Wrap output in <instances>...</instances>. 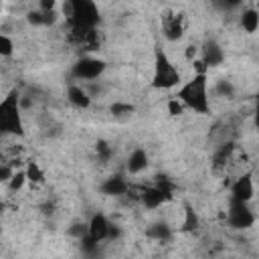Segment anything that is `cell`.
<instances>
[{
    "instance_id": "cell-1",
    "label": "cell",
    "mask_w": 259,
    "mask_h": 259,
    "mask_svg": "<svg viewBox=\"0 0 259 259\" xmlns=\"http://www.w3.org/2000/svg\"><path fill=\"white\" fill-rule=\"evenodd\" d=\"M63 12L69 22V32L97 28V24L101 20L99 8L93 0H65Z\"/></svg>"
},
{
    "instance_id": "cell-2",
    "label": "cell",
    "mask_w": 259,
    "mask_h": 259,
    "mask_svg": "<svg viewBox=\"0 0 259 259\" xmlns=\"http://www.w3.org/2000/svg\"><path fill=\"white\" fill-rule=\"evenodd\" d=\"M176 97L192 111L202 115L208 113L210 107H208V93H206V73H194V77L178 89Z\"/></svg>"
},
{
    "instance_id": "cell-3",
    "label": "cell",
    "mask_w": 259,
    "mask_h": 259,
    "mask_svg": "<svg viewBox=\"0 0 259 259\" xmlns=\"http://www.w3.org/2000/svg\"><path fill=\"white\" fill-rule=\"evenodd\" d=\"M20 93L18 89H12L0 103V130L4 134H14V136H24V125L20 117Z\"/></svg>"
},
{
    "instance_id": "cell-4",
    "label": "cell",
    "mask_w": 259,
    "mask_h": 259,
    "mask_svg": "<svg viewBox=\"0 0 259 259\" xmlns=\"http://www.w3.org/2000/svg\"><path fill=\"white\" fill-rule=\"evenodd\" d=\"M180 83V73L168 59V55L156 47L154 51V77H152V87L154 89H172Z\"/></svg>"
},
{
    "instance_id": "cell-5",
    "label": "cell",
    "mask_w": 259,
    "mask_h": 259,
    "mask_svg": "<svg viewBox=\"0 0 259 259\" xmlns=\"http://www.w3.org/2000/svg\"><path fill=\"white\" fill-rule=\"evenodd\" d=\"M105 61L95 59V57H81L73 67H71V77L79 81H93L99 79L105 71Z\"/></svg>"
},
{
    "instance_id": "cell-6",
    "label": "cell",
    "mask_w": 259,
    "mask_h": 259,
    "mask_svg": "<svg viewBox=\"0 0 259 259\" xmlns=\"http://www.w3.org/2000/svg\"><path fill=\"white\" fill-rule=\"evenodd\" d=\"M227 223H229L233 229L243 231V229L253 227L255 214H253V210L247 206V202H241V200L231 198V202H229V212H227Z\"/></svg>"
},
{
    "instance_id": "cell-7",
    "label": "cell",
    "mask_w": 259,
    "mask_h": 259,
    "mask_svg": "<svg viewBox=\"0 0 259 259\" xmlns=\"http://www.w3.org/2000/svg\"><path fill=\"white\" fill-rule=\"evenodd\" d=\"M186 24H184V14L180 12H166L162 16V32L166 36V40L176 42L184 36Z\"/></svg>"
},
{
    "instance_id": "cell-8",
    "label": "cell",
    "mask_w": 259,
    "mask_h": 259,
    "mask_svg": "<svg viewBox=\"0 0 259 259\" xmlns=\"http://www.w3.org/2000/svg\"><path fill=\"white\" fill-rule=\"evenodd\" d=\"M255 194V188H253V174L251 172H245L241 174L233 184H231V198L235 200H241V202H249Z\"/></svg>"
},
{
    "instance_id": "cell-9",
    "label": "cell",
    "mask_w": 259,
    "mask_h": 259,
    "mask_svg": "<svg viewBox=\"0 0 259 259\" xmlns=\"http://www.w3.org/2000/svg\"><path fill=\"white\" fill-rule=\"evenodd\" d=\"M202 61H204V65L210 69V67H219V65H223V61H225V53H223V49H221V45L214 40V38H206L204 40V45H202Z\"/></svg>"
},
{
    "instance_id": "cell-10",
    "label": "cell",
    "mask_w": 259,
    "mask_h": 259,
    "mask_svg": "<svg viewBox=\"0 0 259 259\" xmlns=\"http://www.w3.org/2000/svg\"><path fill=\"white\" fill-rule=\"evenodd\" d=\"M99 192L105 194V196H123V194L130 192V184H127V180L123 176L115 174V176H109V178H105L101 182Z\"/></svg>"
},
{
    "instance_id": "cell-11",
    "label": "cell",
    "mask_w": 259,
    "mask_h": 259,
    "mask_svg": "<svg viewBox=\"0 0 259 259\" xmlns=\"http://www.w3.org/2000/svg\"><path fill=\"white\" fill-rule=\"evenodd\" d=\"M87 225H89V237H91L93 241L101 243V241L107 239L109 221H107V217H105L103 212H95V214H91V219H89Z\"/></svg>"
},
{
    "instance_id": "cell-12",
    "label": "cell",
    "mask_w": 259,
    "mask_h": 259,
    "mask_svg": "<svg viewBox=\"0 0 259 259\" xmlns=\"http://www.w3.org/2000/svg\"><path fill=\"white\" fill-rule=\"evenodd\" d=\"M138 200H140L146 208L154 210V208H158L162 202H166V196L162 194V190H160L156 184H152V186H144V188L140 190Z\"/></svg>"
},
{
    "instance_id": "cell-13",
    "label": "cell",
    "mask_w": 259,
    "mask_h": 259,
    "mask_svg": "<svg viewBox=\"0 0 259 259\" xmlns=\"http://www.w3.org/2000/svg\"><path fill=\"white\" fill-rule=\"evenodd\" d=\"M67 99L77 109H87L91 105V95L87 93V89H83L81 85H75V83L67 87Z\"/></svg>"
},
{
    "instance_id": "cell-14",
    "label": "cell",
    "mask_w": 259,
    "mask_h": 259,
    "mask_svg": "<svg viewBox=\"0 0 259 259\" xmlns=\"http://www.w3.org/2000/svg\"><path fill=\"white\" fill-rule=\"evenodd\" d=\"M125 168L130 174H140L142 170L148 168V154L144 148H136L132 150V154L127 156V162H125Z\"/></svg>"
},
{
    "instance_id": "cell-15",
    "label": "cell",
    "mask_w": 259,
    "mask_h": 259,
    "mask_svg": "<svg viewBox=\"0 0 259 259\" xmlns=\"http://www.w3.org/2000/svg\"><path fill=\"white\" fill-rule=\"evenodd\" d=\"M146 237L152 239V241H160V243H168L172 239V229L162 223V221H156L152 223L148 229H146Z\"/></svg>"
},
{
    "instance_id": "cell-16",
    "label": "cell",
    "mask_w": 259,
    "mask_h": 259,
    "mask_svg": "<svg viewBox=\"0 0 259 259\" xmlns=\"http://www.w3.org/2000/svg\"><path fill=\"white\" fill-rule=\"evenodd\" d=\"M75 47H79L81 51H87V53H93V51H99V47H101V36H99V30L97 28H91V30H87L77 42H75Z\"/></svg>"
},
{
    "instance_id": "cell-17",
    "label": "cell",
    "mask_w": 259,
    "mask_h": 259,
    "mask_svg": "<svg viewBox=\"0 0 259 259\" xmlns=\"http://www.w3.org/2000/svg\"><path fill=\"white\" fill-rule=\"evenodd\" d=\"M198 227H200V219H198L196 210L192 208L190 202H184V221H182L180 231L182 233H194Z\"/></svg>"
},
{
    "instance_id": "cell-18",
    "label": "cell",
    "mask_w": 259,
    "mask_h": 259,
    "mask_svg": "<svg viewBox=\"0 0 259 259\" xmlns=\"http://www.w3.org/2000/svg\"><path fill=\"white\" fill-rule=\"evenodd\" d=\"M241 26H243L245 32L253 34V32L259 28V10H257V8H247V10H243V14H241Z\"/></svg>"
},
{
    "instance_id": "cell-19",
    "label": "cell",
    "mask_w": 259,
    "mask_h": 259,
    "mask_svg": "<svg viewBox=\"0 0 259 259\" xmlns=\"http://www.w3.org/2000/svg\"><path fill=\"white\" fill-rule=\"evenodd\" d=\"M233 150H235V142H227V144H223V146L214 152V156H212V164H214V168L225 166V164H227V160L231 158Z\"/></svg>"
},
{
    "instance_id": "cell-20",
    "label": "cell",
    "mask_w": 259,
    "mask_h": 259,
    "mask_svg": "<svg viewBox=\"0 0 259 259\" xmlns=\"http://www.w3.org/2000/svg\"><path fill=\"white\" fill-rule=\"evenodd\" d=\"M26 178L32 182V184H42L45 182V172H42V168L38 166V162H34V160H30V162H26Z\"/></svg>"
},
{
    "instance_id": "cell-21",
    "label": "cell",
    "mask_w": 259,
    "mask_h": 259,
    "mask_svg": "<svg viewBox=\"0 0 259 259\" xmlns=\"http://www.w3.org/2000/svg\"><path fill=\"white\" fill-rule=\"evenodd\" d=\"M95 154H97V160H99L101 164H107V162L113 158V148H111L109 142L97 140V144H95Z\"/></svg>"
},
{
    "instance_id": "cell-22",
    "label": "cell",
    "mask_w": 259,
    "mask_h": 259,
    "mask_svg": "<svg viewBox=\"0 0 259 259\" xmlns=\"http://www.w3.org/2000/svg\"><path fill=\"white\" fill-rule=\"evenodd\" d=\"M109 111H111L113 117H130L136 111V105L134 103H123V101H113Z\"/></svg>"
},
{
    "instance_id": "cell-23",
    "label": "cell",
    "mask_w": 259,
    "mask_h": 259,
    "mask_svg": "<svg viewBox=\"0 0 259 259\" xmlns=\"http://www.w3.org/2000/svg\"><path fill=\"white\" fill-rule=\"evenodd\" d=\"M156 186L162 190V194L166 196V200H170L172 196H174V190H176V184L168 178V176H164V174H160V176H156Z\"/></svg>"
},
{
    "instance_id": "cell-24",
    "label": "cell",
    "mask_w": 259,
    "mask_h": 259,
    "mask_svg": "<svg viewBox=\"0 0 259 259\" xmlns=\"http://www.w3.org/2000/svg\"><path fill=\"white\" fill-rule=\"evenodd\" d=\"M214 93L221 95V97L233 99V97H235V85H233V81H229V79H219L217 85H214Z\"/></svg>"
},
{
    "instance_id": "cell-25",
    "label": "cell",
    "mask_w": 259,
    "mask_h": 259,
    "mask_svg": "<svg viewBox=\"0 0 259 259\" xmlns=\"http://www.w3.org/2000/svg\"><path fill=\"white\" fill-rule=\"evenodd\" d=\"M26 180H28V178H26V170H16L14 176L8 180V190H10V192H18V190L24 186Z\"/></svg>"
},
{
    "instance_id": "cell-26",
    "label": "cell",
    "mask_w": 259,
    "mask_h": 259,
    "mask_svg": "<svg viewBox=\"0 0 259 259\" xmlns=\"http://www.w3.org/2000/svg\"><path fill=\"white\" fill-rule=\"evenodd\" d=\"M184 107H186V105H184L176 95H174L172 99H168V103H166V109H168V113H170L172 117L182 115V113H184Z\"/></svg>"
},
{
    "instance_id": "cell-27",
    "label": "cell",
    "mask_w": 259,
    "mask_h": 259,
    "mask_svg": "<svg viewBox=\"0 0 259 259\" xmlns=\"http://www.w3.org/2000/svg\"><path fill=\"white\" fill-rule=\"evenodd\" d=\"M14 53V42L8 34H0V55L2 57H10Z\"/></svg>"
},
{
    "instance_id": "cell-28",
    "label": "cell",
    "mask_w": 259,
    "mask_h": 259,
    "mask_svg": "<svg viewBox=\"0 0 259 259\" xmlns=\"http://www.w3.org/2000/svg\"><path fill=\"white\" fill-rule=\"evenodd\" d=\"M87 233H89V225H85V223H73L69 227V235L75 239H83Z\"/></svg>"
},
{
    "instance_id": "cell-29",
    "label": "cell",
    "mask_w": 259,
    "mask_h": 259,
    "mask_svg": "<svg viewBox=\"0 0 259 259\" xmlns=\"http://www.w3.org/2000/svg\"><path fill=\"white\" fill-rule=\"evenodd\" d=\"M26 20L32 26H45V14H42V10H30L26 14Z\"/></svg>"
},
{
    "instance_id": "cell-30",
    "label": "cell",
    "mask_w": 259,
    "mask_h": 259,
    "mask_svg": "<svg viewBox=\"0 0 259 259\" xmlns=\"http://www.w3.org/2000/svg\"><path fill=\"white\" fill-rule=\"evenodd\" d=\"M14 172H16L14 166H12L10 162H4V164L0 166V180H2L4 184H8V180L14 176Z\"/></svg>"
},
{
    "instance_id": "cell-31",
    "label": "cell",
    "mask_w": 259,
    "mask_h": 259,
    "mask_svg": "<svg viewBox=\"0 0 259 259\" xmlns=\"http://www.w3.org/2000/svg\"><path fill=\"white\" fill-rule=\"evenodd\" d=\"M241 4V0H214V6L221 10H235Z\"/></svg>"
},
{
    "instance_id": "cell-32",
    "label": "cell",
    "mask_w": 259,
    "mask_h": 259,
    "mask_svg": "<svg viewBox=\"0 0 259 259\" xmlns=\"http://www.w3.org/2000/svg\"><path fill=\"white\" fill-rule=\"evenodd\" d=\"M45 14V26H53L57 22V12L55 10H42Z\"/></svg>"
},
{
    "instance_id": "cell-33",
    "label": "cell",
    "mask_w": 259,
    "mask_h": 259,
    "mask_svg": "<svg viewBox=\"0 0 259 259\" xmlns=\"http://www.w3.org/2000/svg\"><path fill=\"white\" fill-rule=\"evenodd\" d=\"M119 235H121V231H119V227H117V225H111V223H109V231H107V239H109V241H115V239H119Z\"/></svg>"
},
{
    "instance_id": "cell-34",
    "label": "cell",
    "mask_w": 259,
    "mask_h": 259,
    "mask_svg": "<svg viewBox=\"0 0 259 259\" xmlns=\"http://www.w3.org/2000/svg\"><path fill=\"white\" fill-rule=\"evenodd\" d=\"M192 65H194V71H196V73H206V69H208V67L204 65V61H202V59H194V61H192Z\"/></svg>"
},
{
    "instance_id": "cell-35",
    "label": "cell",
    "mask_w": 259,
    "mask_h": 259,
    "mask_svg": "<svg viewBox=\"0 0 259 259\" xmlns=\"http://www.w3.org/2000/svg\"><path fill=\"white\" fill-rule=\"evenodd\" d=\"M184 55H186V59H188V61H194V59H196V47H194V45H188Z\"/></svg>"
},
{
    "instance_id": "cell-36",
    "label": "cell",
    "mask_w": 259,
    "mask_h": 259,
    "mask_svg": "<svg viewBox=\"0 0 259 259\" xmlns=\"http://www.w3.org/2000/svg\"><path fill=\"white\" fill-rule=\"evenodd\" d=\"M40 10H55V0H38Z\"/></svg>"
},
{
    "instance_id": "cell-37",
    "label": "cell",
    "mask_w": 259,
    "mask_h": 259,
    "mask_svg": "<svg viewBox=\"0 0 259 259\" xmlns=\"http://www.w3.org/2000/svg\"><path fill=\"white\" fill-rule=\"evenodd\" d=\"M253 117H255V127L259 130V105L255 107V115H253Z\"/></svg>"
},
{
    "instance_id": "cell-38",
    "label": "cell",
    "mask_w": 259,
    "mask_h": 259,
    "mask_svg": "<svg viewBox=\"0 0 259 259\" xmlns=\"http://www.w3.org/2000/svg\"><path fill=\"white\" fill-rule=\"evenodd\" d=\"M255 99H257V105H259V93H257V97H255Z\"/></svg>"
},
{
    "instance_id": "cell-39",
    "label": "cell",
    "mask_w": 259,
    "mask_h": 259,
    "mask_svg": "<svg viewBox=\"0 0 259 259\" xmlns=\"http://www.w3.org/2000/svg\"><path fill=\"white\" fill-rule=\"evenodd\" d=\"M257 10H259V0H257Z\"/></svg>"
}]
</instances>
